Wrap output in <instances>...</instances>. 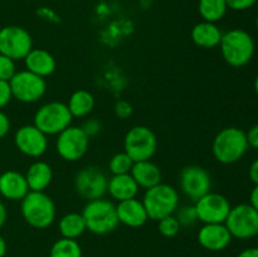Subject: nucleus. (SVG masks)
<instances>
[{
    "instance_id": "1",
    "label": "nucleus",
    "mask_w": 258,
    "mask_h": 257,
    "mask_svg": "<svg viewBox=\"0 0 258 257\" xmlns=\"http://www.w3.org/2000/svg\"><path fill=\"white\" fill-rule=\"evenodd\" d=\"M20 202L22 217L30 227L45 229L54 223L57 209L54 201L47 193L30 190Z\"/></svg>"
},
{
    "instance_id": "2",
    "label": "nucleus",
    "mask_w": 258,
    "mask_h": 257,
    "mask_svg": "<svg viewBox=\"0 0 258 257\" xmlns=\"http://www.w3.org/2000/svg\"><path fill=\"white\" fill-rule=\"evenodd\" d=\"M82 217L87 231L98 236L111 233L120 224L116 213V204L105 197L88 201L83 207Z\"/></svg>"
},
{
    "instance_id": "3",
    "label": "nucleus",
    "mask_w": 258,
    "mask_h": 257,
    "mask_svg": "<svg viewBox=\"0 0 258 257\" xmlns=\"http://www.w3.org/2000/svg\"><path fill=\"white\" fill-rule=\"evenodd\" d=\"M219 48L223 59L232 67L239 68L253 57L254 40L248 32L236 28L223 33Z\"/></svg>"
},
{
    "instance_id": "4",
    "label": "nucleus",
    "mask_w": 258,
    "mask_h": 257,
    "mask_svg": "<svg viewBox=\"0 0 258 257\" xmlns=\"http://www.w3.org/2000/svg\"><path fill=\"white\" fill-rule=\"evenodd\" d=\"M247 136L238 127H226L219 131L212 144V153L221 164H234L248 150Z\"/></svg>"
},
{
    "instance_id": "5",
    "label": "nucleus",
    "mask_w": 258,
    "mask_h": 257,
    "mask_svg": "<svg viewBox=\"0 0 258 257\" xmlns=\"http://www.w3.org/2000/svg\"><path fill=\"white\" fill-rule=\"evenodd\" d=\"M179 203H180L179 191L174 186L165 183H159L153 188L146 189L143 197V204L149 219L156 222L164 217L175 213Z\"/></svg>"
},
{
    "instance_id": "6",
    "label": "nucleus",
    "mask_w": 258,
    "mask_h": 257,
    "mask_svg": "<svg viewBox=\"0 0 258 257\" xmlns=\"http://www.w3.org/2000/svg\"><path fill=\"white\" fill-rule=\"evenodd\" d=\"M73 117L67 103L50 101L40 106L34 113L33 125L47 136H57L64 128L72 125Z\"/></svg>"
},
{
    "instance_id": "7",
    "label": "nucleus",
    "mask_w": 258,
    "mask_h": 257,
    "mask_svg": "<svg viewBox=\"0 0 258 257\" xmlns=\"http://www.w3.org/2000/svg\"><path fill=\"white\" fill-rule=\"evenodd\" d=\"M158 149V138L150 127L136 125L128 128L123 138V151L136 161L150 160Z\"/></svg>"
},
{
    "instance_id": "8",
    "label": "nucleus",
    "mask_w": 258,
    "mask_h": 257,
    "mask_svg": "<svg viewBox=\"0 0 258 257\" xmlns=\"http://www.w3.org/2000/svg\"><path fill=\"white\" fill-rule=\"evenodd\" d=\"M13 98L22 103H35L47 92V81L27 70L18 71L9 81Z\"/></svg>"
},
{
    "instance_id": "9",
    "label": "nucleus",
    "mask_w": 258,
    "mask_h": 257,
    "mask_svg": "<svg viewBox=\"0 0 258 257\" xmlns=\"http://www.w3.org/2000/svg\"><path fill=\"white\" fill-rule=\"evenodd\" d=\"M90 148V138L81 126H68L55 139V150L60 159L68 163L81 160Z\"/></svg>"
},
{
    "instance_id": "10",
    "label": "nucleus",
    "mask_w": 258,
    "mask_h": 257,
    "mask_svg": "<svg viewBox=\"0 0 258 257\" xmlns=\"http://www.w3.org/2000/svg\"><path fill=\"white\" fill-rule=\"evenodd\" d=\"M33 49V38L25 28L19 25H5L0 28V54L13 60H24Z\"/></svg>"
},
{
    "instance_id": "11",
    "label": "nucleus",
    "mask_w": 258,
    "mask_h": 257,
    "mask_svg": "<svg viewBox=\"0 0 258 257\" xmlns=\"http://www.w3.org/2000/svg\"><path fill=\"white\" fill-rule=\"evenodd\" d=\"M224 224L233 238H252L258 234V212L251 204H238L232 207Z\"/></svg>"
},
{
    "instance_id": "12",
    "label": "nucleus",
    "mask_w": 258,
    "mask_h": 257,
    "mask_svg": "<svg viewBox=\"0 0 258 257\" xmlns=\"http://www.w3.org/2000/svg\"><path fill=\"white\" fill-rule=\"evenodd\" d=\"M73 185L78 196L87 202L93 201L107 194L108 178L97 166L87 165L76 174Z\"/></svg>"
},
{
    "instance_id": "13",
    "label": "nucleus",
    "mask_w": 258,
    "mask_h": 257,
    "mask_svg": "<svg viewBox=\"0 0 258 257\" xmlns=\"http://www.w3.org/2000/svg\"><path fill=\"white\" fill-rule=\"evenodd\" d=\"M198 219L203 224L224 223L231 212V203L224 196L209 191L194 202Z\"/></svg>"
},
{
    "instance_id": "14",
    "label": "nucleus",
    "mask_w": 258,
    "mask_h": 257,
    "mask_svg": "<svg viewBox=\"0 0 258 257\" xmlns=\"http://www.w3.org/2000/svg\"><path fill=\"white\" fill-rule=\"evenodd\" d=\"M179 188L184 196L196 202L211 191V175L199 165L185 166L179 174Z\"/></svg>"
},
{
    "instance_id": "15",
    "label": "nucleus",
    "mask_w": 258,
    "mask_h": 257,
    "mask_svg": "<svg viewBox=\"0 0 258 257\" xmlns=\"http://www.w3.org/2000/svg\"><path fill=\"white\" fill-rule=\"evenodd\" d=\"M15 148L28 158L37 159L48 150V136L34 125H23L14 134Z\"/></svg>"
},
{
    "instance_id": "16",
    "label": "nucleus",
    "mask_w": 258,
    "mask_h": 257,
    "mask_svg": "<svg viewBox=\"0 0 258 257\" xmlns=\"http://www.w3.org/2000/svg\"><path fill=\"white\" fill-rule=\"evenodd\" d=\"M198 243L204 249L219 252L226 249L232 242V234L224 223L203 224L198 231Z\"/></svg>"
},
{
    "instance_id": "17",
    "label": "nucleus",
    "mask_w": 258,
    "mask_h": 257,
    "mask_svg": "<svg viewBox=\"0 0 258 257\" xmlns=\"http://www.w3.org/2000/svg\"><path fill=\"white\" fill-rule=\"evenodd\" d=\"M116 213H117L118 222L125 224L126 227H130V228L143 227L149 221V216L146 213L143 201H139L138 198L117 202Z\"/></svg>"
},
{
    "instance_id": "18",
    "label": "nucleus",
    "mask_w": 258,
    "mask_h": 257,
    "mask_svg": "<svg viewBox=\"0 0 258 257\" xmlns=\"http://www.w3.org/2000/svg\"><path fill=\"white\" fill-rule=\"evenodd\" d=\"M24 174L17 170H5L0 174V196L8 201L20 202L29 193Z\"/></svg>"
},
{
    "instance_id": "19",
    "label": "nucleus",
    "mask_w": 258,
    "mask_h": 257,
    "mask_svg": "<svg viewBox=\"0 0 258 257\" xmlns=\"http://www.w3.org/2000/svg\"><path fill=\"white\" fill-rule=\"evenodd\" d=\"M25 70L34 75L47 78L57 70V60L54 55L43 48H33L24 58Z\"/></svg>"
},
{
    "instance_id": "20",
    "label": "nucleus",
    "mask_w": 258,
    "mask_h": 257,
    "mask_svg": "<svg viewBox=\"0 0 258 257\" xmlns=\"http://www.w3.org/2000/svg\"><path fill=\"white\" fill-rule=\"evenodd\" d=\"M222 35L223 33L216 23L204 22V20L197 23L190 32V37L194 44L198 45L199 48H204V49L219 47Z\"/></svg>"
},
{
    "instance_id": "21",
    "label": "nucleus",
    "mask_w": 258,
    "mask_h": 257,
    "mask_svg": "<svg viewBox=\"0 0 258 257\" xmlns=\"http://www.w3.org/2000/svg\"><path fill=\"white\" fill-rule=\"evenodd\" d=\"M139 190H140V188H139V185L134 180L130 173L121 174V175H112L108 179L107 193L116 202L136 198Z\"/></svg>"
},
{
    "instance_id": "22",
    "label": "nucleus",
    "mask_w": 258,
    "mask_h": 257,
    "mask_svg": "<svg viewBox=\"0 0 258 257\" xmlns=\"http://www.w3.org/2000/svg\"><path fill=\"white\" fill-rule=\"evenodd\" d=\"M24 175L29 190L44 191L53 180V169L47 161L37 160L30 164Z\"/></svg>"
},
{
    "instance_id": "23",
    "label": "nucleus",
    "mask_w": 258,
    "mask_h": 257,
    "mask_svg": "<svg viewBox=\"0 0 258 257\" xmlns=\"http://www.w3.org/2000/svg\"><path fill=\"white\" fill-rule=\"evenodd\" d=\"M130 174L139 185V188H143L145 190L161 183L160 168L151 160H143L134 163Z\"/></svg>"
},
{
    "instance_id": "24",
    "label": "nucleus",
    "mask_w": 258,
    "mask_h": 257,
    "mask_svg": "<svg viewBox=\"0 0 258 257\" xmlns=\"http://www.w3.org/2000/svg\"><path fill=\"white\" fill-rule=\"evenodd\" d=\"M95 97L87 90H77L70 96L67 107L73 118L87 117L95 108Z\"/></svg>"
},
{
    "instance_id": "25",
    "label": "nucleus",
    "mask_w": 258,
    "mask_h": 257,
    "mask_svg": "<svg viewBox=\"0 0 258 257\" xmlns=\"http://www.w3.org/2000/svg\"><path fill=\"white\" fill-rule=\"evenodd\" d=\"M58 231L63 238L77 239L82 236L87 231L82 213L71 212L60 217L58 221Z\"/></svg>"
},
{
    "instance_id": "26",
    "label": "nucleus",
    "mask_w": 258,
    "mask_h": 257,
    "mask_svg": "<svg viewBox=\"0 0 258 257\" xmlns=\"http://www.w3.org/2000/svg\"><path fill=\"white\" fill-rule=\"evenodd\" d=\"M227 10L228 7L226 0H199L198 2L199 15L204 22H219L227 14Z\"/></svg>"
},
{
    "instance_id": "27",
    "label": "nucleus",
    "mask_w": 258,
    "mask_h": 257,
    "mask_svg": "<svg viewBox=\"0 0 258 257\" xmlns=\"http://www.w3.org/2000/svg\"><path fill=\"white\" fill-rule=\"evenodd\" d=\"M49 257H82V248L76 239L60 237L50 247Z\"/></svg>"
},
{
    "instance_id": "28",
    "label": "nucleus",
    "mask_w": 258,
    "mask_h": 257,
    "mask_svg": "<svg viewBox=\"0 0 258 257\" xmlns=\"http://www.w3.org/2000/svg\"><path fill=\"white\" fill-rule=\"evenodd\" d=\"M134 160L125 153L115 154L108 161V170L112 175H121V174H128L133 169Z\"/></svg>"
},
{
    "instance_id": "29",
    "label": "nucleus",
    "mask_w": 258,
    "mask_h": 257,
    "mask_svg": "<svg viewBox=\"0 0 258 257\" xmlns=\"http://www.w3.org/2000/svg\"><path fill=\"white\" fill-rule=\"evenodd\" d=\"M174 216L178 219L180 227H191L199 221L194 204H191V206L186 204V206L178 207Z\"/></svg>"
},
{
    "instance_id": "30",
    "label": "nucleus",
    "mask_w": 258,
    "mask_h": 257,
    "mask_svg": "<svg viewBox=\"0 0 258 257\" xmlns=\"http://www.w3.org/2000/svg\"><path fill=\"white\" fill-rule=\"evenodd\" d=\"M180 224H179L178 219L174 214L168 217H164L160 221H158V229L160 232L161 236L166 237V238H171L175 237L180 231Z\"/></svg>"
},
{
    "instance_id": "31",
    "label": "nucleus",
    "mask_w": 258,
    "mask_h": 257,
    "mask_svg": "<svg viewBox=\"0 0 258 257\" xmlns=\"http://www.w3.org/2000/svg\"><path fill=\"white\" fill-rule=\"evenodd\" d=\"M17 65L15 60L12 58L7 57L4 54H0V80L2 81H10L13 76L17 73Z\"/></svg>"
},
{
    "instance_id": "32",
    "label": "nucleus",
    "mask_w": 258,
    "mask_h": 257,
    "mask_svg": "<svg viewBox=\"0 0 258 257\" xmlns=\"http://www.w3.org/2000/svg\"><path fill=\"white\" fill-rule=\"evenodd\" d=\"M81 128H82L83 133H85L88 138L92 139L101 133L102 123H101V121L97 120V118L90 117L86 118V120L83 121V123L81 125Z\"/></svg>"
},
{
    "instance_id": "33",
    "label": "nucleus",
    "mask_w": 258,
    "mask_h": 257,
    "mask_svg": "<svg viewBox=\"0 0 258 257\" xmlns=\"http://www.w3.org/2000/svg\"><path fill=\"white\" fill-rule=\"evenodd\" d=\"M113 111H115V115L117 116L118 118H121V120H126V118H128L131 115H133L134 107L128 101L118 100L117 102L115 103Z\"/></svg>"
},
{
    "instance_id": "34",
    "label": "nucleus",
    "mask_w": 258,
    "mask_h": 257,
    "mask_svg": "<svg viewBox=\"0 0 258 257\" xmlns=\"http://www.w3.org/2000/svg\"><path fill=\"white\" fill-rule=\"evenodd\" d=\"M13 100L12 88H10L9 81L0 80V110L8 106Z\"/></svg>"
},
{
    "instance_id": "35",
    "label": "nucleus",
    "mask_w": 258,
    "mask_h": 257,
    "mask_svg": "<svg viewBox=\"0 0 258 257\" xmlns=\"http://www.w3.org/2000/svg\"><path fill=\"white\" fill-rule=\"evenodd\" d=\"M228 9L236 10V12H243L249 9L257 3V0H226Z\"/></svg>"
},
{
    "instance_id": "36",
    "label": "nucleus",
    "mask_w": 258,
    "mask_h": 257,
    "mask_svg": "<svg viewBox=\"0 0 258 257\" xmlns=\"http://www.w3.org/2000/svg\"><path fill=\"white\" fill-rule=\"evenodd\" d=\"M10 131V118L7 113L0 110V139L5 138Z\"/></svg>"
},
{
    "instance_id": "37",
    "label": "nucleus",
    "mask_w": 258,
    "mask_h": 257,
    "mask_svg": "<svg viewBox=\"0 0 258 257\" xmlns=\"http://www.w3.org/2000/svg\"><path fill=\"white\" fill-rule=\"evenodd\" d=\"M247 136V143H248V146L251 148L257 149L258 150V125L252 126L248 130V133L246 134Z\"/></svg>"
},
{
    "instance_id": "38",
    "label": "nucleus",
    "mask_w": 258,
    "mask_h": 257,
    "mask_svg": "<svg viewBox=\"0 0 258 257\" xmlns=\"http://www.w3.org/2000/svg\"><path fill=\"white\" fill-rule=\"evenodd\" d=\"M248 174H249V179H251L252 183L258 185V159L251 164Z\"/></svg>"
},
{
    "instance_id": "39",
    "label": "nucleus",
    "mask_w": 258,
    "mask_h": 257,
    "mask_svg": "<svg viewBox=\"0 0 258 257\" xmlns=\"http://www.w3.org/2000/svg\"><path fill=\"white\" fill-rule=\"evenodd\" d=\"M38 14H39L43 19L49 20V22H57L58 20L57 15H55L53 12H50L49 9H47V8H42V9L38 12Z\"/></svg>"
},
{
    "instance_id": "40",
    "label": "nucleus",
    "mask_w": 258,
    "mask_h": 257,
    "mask_svg": "<svg viewBox=\"0 0 258 257\" xmlns=\"http://www.w3.org/2000/svg\"><path fill=\"white\" fill-rule=\"evenodd\" d=\"M237 257H258V247H249L239 252Z\"/></svg>"
},
{
    "instance_id": "41",
    "label": "nucleus",
    "mask_w": 258,
    "mask_h": 257,
    "mask_svg": "<svg viewBox=\"0 0 258 257\" xmlns=\"http://www.w3.org/2000/svg\"><path fill=\"white\" fill-rule=\"evenodd\" d=\"M8 219V211H7V207H5V204L3 203L2 201H0V229L4 227L5 222H7Z\"/></svg>"
},
{
    "instance_id": "42",
    "label": "nucleus",
    "mask_w": 258,
    "mask_h": 257,
    "mask_svg": "<svg viewBox=\"0 0 258 257\" xmlns=\"http://www.w3.org/2000/svg\"><path fill=\"white\" fill-rule=\"evenodd\" d=\"M249 204L258 212V185L254 186L253 190L251 191V196H249Z\"/></svg>"
},
{
    "instance_id": "43",
    "label": "nucleus",
    "mask_w": 258,
    "mask_h": 257,
    "mask_svg": "<svg viewBox=\"0 0 258 257\" xmlns=\"http://www.w3.org/2000/svg\"><path fill=\"white\" fill-rule=\"evenodd\" d=\"M7 251H8L7 241H5L4 237L0 234V257H4L5 254H7Z\"/></svg>"
},
{
    "instance_id": "44",
    "label": "nucleus",
    "mask_w": 258,
    "mask_h": 257,
    "mask_svg": "<svg viewBox=\"0 0 258 257\" xmlns=\"http://www.w3.org/2000/svg\"><path fill=\"white\" fill-rule=\"evenodd\" d=\"M253 87H254V91H256V93H257V95H258V75H257V77L254 78Z\"/></svg>"
},
{
    "instance_id": "45",
    "label": "nucleus",
    "mask_w": 258,
    "mask_h": 257,
    "mask_svg": "<svg viewBox=\"0 0 258 257\" xmlns=\"http://www.w3.org/2000/svg\"><path fill=\"white\" fill-rule=\"evenodd\" d=\"M256 28H257V30H258V17L256 18Z\"/></svg>"
}]
</instances>
